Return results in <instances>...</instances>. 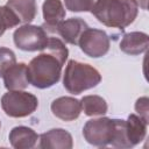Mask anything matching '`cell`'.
I'll return each mask as SVG.
<instances>
[{"label":"cell","instance_id":"277c9868","mask_svg":"<svg viewBox=\"0 0 149 149\" xmlns=\"http://www.w3.org/2000/svg\"><path fill=\"white\" fill-rule=\"evenodd\" d=\"M37 98L24 91H8L1 98V107L6 115L12 118H24L36 111Z\"/></svg>","mask_w":149,"mask_h":149},{"label":"cell","instance_id":"5b68a950","mask_svg":"<svg viewBox=\"0 0 149 149\" xmlns=\"http://www.w3.org/2000/svg\"><path fill=\"white\" fill-rule=\"evenodd\" d=\"M115 133V121L114 119L99 118L88 120L84 128L83 135L85 140L95 147H105L111 144Z\"/></svg>","mask_w":149,"mask_h":149},{"label":"cell","instance_id":"7a4b0ae2","mask_svg":"<svg viewBox=\"0 0 149 149\" xmlns=\"http://www.w3.org/2000/svg\"><path fill=\"white\" fill-rule=\"evenodd\" d=\"M137 10L134 0H100L91 13L102 24L123 29L134 22Z\"/></svg>","mask_w":149,"mask_h":149},{"label":"cell","instance_id":"ba28073f","mask_svg":"<svg viewBox=\"0 0 149 149\" xmlns=\"http://www.w3.org/2000/svg\"><path fill=\"white\" fill-rule=\"evenodd\" d=\"M51 112L63 121H73L81 112V104L72 97H59L52 101Z\"/></svg>","mask_w":149,"mask_h":149},{"label":"cell","instance_id":"603a6c76","mask_svg":"<svg viewBox=\"0 0 149 149\" xmlns=\"http://www.w3.org/2000/svg\"><path fill=\"white\" fill-rule=\"evenodd\" d=\"M0 126H1V123H0Z\"/></svg>","mask_w":149,"mask_h":149},{"label":"cell","instance_id":"3957f363","mask_svg":"<svg viewBox=\"0 0 149 149\" xmlns=\"http://www.w3.org/2000/svg\"><path fill=\"white\" fill-rule=\"evenodd\" d=\"M101 81V74L97 69L86 63L77 61H69L65 68L63 85L72 94H80L81 92L97 86Z\"/></svg>","mask_w":149,"mask_h":149},{"label":"cell","instance_id":"ac0fdd59","mask_svg":"<svg viewBox=\"0 0 149 149\" xmlns=\"http://www.w3.org/2000/svg\"><path fill=\"white\" fill-rule=\"evenodd\" d=\"M20 23L19 17L8 6H0V36L7 30Z\"/></svg>","mask_w":149,"mask_h":149},{"label":"cell","instance_id":"d6986e66","mask_svg":"<svg viewBox=\"0 0 149 149\" xmlns=\"http://www.w3.org/2000/svg\"><path fill=\"white\" fill-rule=\"evenodd\" d=\"M65 7L71 12H92L100 0H64Z\"/></svg>","mask_w":149,"mask_h":149},{"label":"cell","instance_id":"ffe728a7","mask_svg":"<svg viewBox=\"0 0 149 149\" xmlns=\"http://www.w3.org/2000/svg\"><path fill=\"white\" fill-rule=\"evenodd\" d=\"M16 63L15 54L5 47H0V77L5 74V72Z\"/></svg>","mask_w":149,"mask_h":149},{"label":"cell","instance_id":"9a60e30c","mask_svg":"<svg viewBox=\"0 0 149 149\" xmlns=\"http://www.w3.org/2000/svg\"><path fill=\"white\" fill-rule=\"evenodd\" d=\"M9 142L13 148L16 149H29L33 148L37 140L38 135L29 127L19 126L14 127L9 133Z\"/></svg>","mask_w":149,"mask_h":149},{"label":"cell","instance_id":"30bf717a","mask_svg":"<svg viewBox=\"0 0 149 149\" xmlns=\"http://www.w3.org/2000/svg\"><path fill=\"white\" fill-rule=\"evenodd\" d=\"M72 136L62 128L50 129L40 136V148L43 149H71Z\"/></svg>","mask_w":149,"mask_h":149},{"label":"cell","instance_id":"9c48e42d","mask_svg":"<svg viewBox=\"0 0 149 149\" xmlns=\"http://www.w3.org/2000/svg\"><path fill=\"white\" fill-rule=\"evenodd\" d=\"M88 28L87 23L81 20L80 17H71L69 20L62 21L57 28H56V34H58L63 41L70 44H78L79 38L81 34Z\"/></svg>","mask_w":149,"mask_h":149},{"label":"cell","instance_id":"2e32d148","mask_svg":"<svg viewBox=\"0 0 149 149\" xmlns=\"http://www.w3.org/2000/svg\"><path fill=\"white\" fill-rule=\"evenodd\" d=\"M6 6H8L14 12L20 22L29 23L36 16L35 0H8Z\"/></svg>","mask_w":149,"mask_h":149},{"label":"cell","instance_id":"44dd1931","mask_svg":"<svg viewBox=\"0 0 149 149\" xmlns=\"http://www.w3.org/2000/svg\"><path fill=\"white\" fill-rule=\"evenodd\" d=\"M135 111L139 113V116H141L143 120L149 122V118H148V114H149V100H148L147 97H142V98H139L136 100Z\"/></svg>","mask_w":149,"mask_h":149},{"label":"cell","instance_id":"52a82bcc","mask_svg":"<svg viewBox=\"0 0 149 149\" xmlns=\"http://www.w3.org/2000/svg\"><path fill=\"white\" fill-rule=\"evenodd\" d=\"M78 45L88 57L105 56L109 50V38L104 30L87 28L80 36Z\"/></svg>","mask_w":149,"mask_h":149},{"label":"cell","instance_id":"8992f818","mask_svg":"<svg viewBox=\"0 0 149 149\" xmlns=\"http://www.w3.org/2000/svg\"><path fill=\"white\" fill-rule=\"evenodd\" d=\"M15 45L23 51L43 50L48 43V34L43 27L24 24L17 28L13 35Z\"/></svg>","mask_w":149,"mask_h":149},{"label":"cell","instance_id":"7c38bea8","mask_svg":"<svg viewBox=\"0 0 149 149\" xmlns=\"http://www.w3.org/2000/svg\"><path fill=\"white\" fill-rule=\"evenodd\" d=\"M2 77H3L5 87L9 91L23 90L29 84L27 64L24 63H15L5 72Z\"/></svg>","mask_w":149,"mask_h":149},{"label":"cell","instance_id":"e0dca14e","mask_svg":"<svg viewBox=\"0 0 149 149\" xmlns=\"http://www.w3.org/2000/svg\"><path fill=\"white\" fill-rule=\"evenodd\" d=\"M81 109L85 115H104L107 112V102L104 98L99 95H85L81 100Z\"/></svg>","mask_w":149,"mask_h":149},{"label":"cell","instance_id":"6da1fadb","mask_svg":"<svg viewBox=\"0 0 149 149\" xmlns=\"http://www.w3.org/2000/svg\"><path fill=\"white\" fill-rule=\"evenodd\" d=\"M68 55V48L62 40L49 37L43 52L34 57L27 65L29 84L37 88H48L55 85L61 78Z\"/></svg>","mask_w":149,"mask_h":149},{"label":"cell","instance_id":"7402d4cb","mask_svg":"<svg viewBox=\"0 0 149 149\" xmlns=\"http://www.w3.org/2000/svg\"><path fill=\"white\" fill-rule=\"evenodd\" d=\"M135 1V3L137 5V7L140 6L142 9H147L148 8V0H134Z\"/></svg>","mask_w":149,"mask_h":149},{"label":"cell","instance_id":"8fae6325","mask_svg":"<svg viewBox=\"0 0 149 149\" xmlns=\"http://www.w3.org/2000/svg\"><path fill=\"white\" fill-rule=\"evenodd\" d=\"M44 26L47 31L55 33L57 26L65 17V8L61 0H45L42 6Z\"/></svg>","mask_w":149,"mask_h":149},{"label":"cell","instance_id":"4fadbf2b","mask_svg":"<svg viewBox=\"0 0 149 149\" xmlns=\"http://www.w3.org/2000/svg\"><path fill=\"white\" fill-rule=\"evenodd\" d=\"M149 45V37L146 33L132 31L123 35L120 42V49L127 55L136 56L144 52Z\"/></svg>","mask_w":149,"mask_h":149},{"label":"cell","instance_id":"5bb4252c","mask_svg":"<svg viewBox=\"0 0 149 149\" xmlns=\"http://www.w3.org/2000/svg\"><path fill=\"white\" fill-rule=\"evenodd\" d=\"M148 122L136 114H130L126 120V139L129 148L144 140Z\"/></svg>","mask_w":149,"mask_h":149}]
</instances>
